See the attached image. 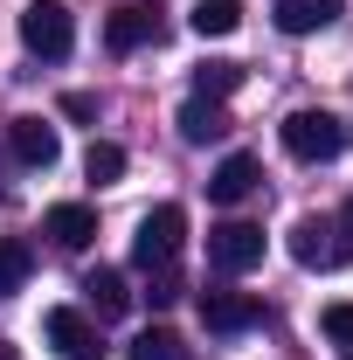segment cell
<instances>
[{
  "instance_id": "20",
  "label": "cell",
  "mask_w": 353,
  "mask_h": 360,
  "mask_svg": "<svg viewBox=\"0 0 353 360\" xmlns=\"http://www.w3.org/2000/svg\"><path fill=\"white\" fill-rule=\"evenodd\" d=\"M319 333H326V340H333V347H353V305H347V298H340V305H326V312H319Z\"/></svg>"
},
{
  "instance_id": "23",
  "label": "cell",
  "mask_w": 353,
  "mask_h": 360,
  "mask_svg": "<svg viewBox=\"0 0 353 360\" xmlns=\"http://www.w3.org/2000/svg\"><path fill=\"white\" fill-rule=\"evenodd\" d=\"M340 222H347V229H353V201H347V215H340Z\"/></svg>"
},
{
  "instance_id": "17",
  "label": "cell",
  "mask_w": 353,
  "mask_h": 360,
  "mask_svg": "<svg viewBox=\"0 0 353 360\" xmlns=\"http://www.w3.org/2000/svg\"><path fill=\"white\" fill-rule=\"evenodd\" d=\"M125 360H194V347L180 340L174 326H146V333L132 340V354H125Z\"/></svg>"
},
{
  "instance_id": "18",
  "label": "cell",
  "mask_w": 353,
  "mask_h": 360,
  "mask_svg": "<svg viewBox=\"0 0 353 360\" xmlns=\"http://www.w3.org/2000/svg\"><path fill=\"white\" fill-rule=\"evenodd\" d=\"M28 270H35L28 243H7V236H0V298H14V291L28 284Z\"/></svg>"
},
{
  "instance_id": "6",
  "label": "cell",
  "mask_w": 353,
  "mask_h": 360,
  "mask_svg": "<svg viewBox=\"0 0 353 360\" xmlns=\"http://www.w3.org/2000/svg\"><path fill=\"white\" fill-rule=\"evenodd\" d=\"M208 264H215L222 277L257 270V264H264V229H257V222H222L215 236H208Z\"/></svg>"
},
{
  "instance_id": "15",
  "label": "cell",
  "mask_w": 353,
  "mask_h": 360,
  "mask_svg": "<svg viewBox=\"0 0 353 360\" xmlns=\"http://www.w3.org/2000/svg\"><path fill=\"white\" fill-rule=\"evenodd\" d=\"M84 305H90L97 319H118L125 305H132V291H125V277H118V270H90V277H84Z\"/></svg>"
},
{
  "instance_id": "8",
  "label": "cell",
  "mask_w": 353,
  "mask_h": 360,
  "mask_svg": "<svg viewBox=\"0 0 353 360\" xmlns=\"http://www.w3.org/2000/svg\"><path fill=\"white\" fill-rule=\"evenodd\" d=\"M257 187H264V160H257V153H229L215 174H208V201H215V208H236V201H250Z\"/></svg>"
},
{
  "instance_id": "21",
  "label": "cell",
  "mask_w": 353,
  "mask_h": 360,
  "mask_svg": "<svg viewBox=\"0 0 353 360\" xmlns=\"http://www.w3.org/2000/svg\"><path fill=\"white\" fill-rule=\"evenodd\" d=\"M90 111H97V97H84V90H70V97H63V118H90Z\"/></svg>"
},
{
  "instance_id": "16",
  "label": "cell",
  "mask_w": 353,
  "mask_h": 360,
  "mask_svg": "<svg viewBox=\"0 0 353 360\" xmlns=\"http://www.w3.org/2000/svg\"><path fill=\"white\" fill-rule=\"evenodd\" d=\"M236 90H243V63H229V56H208V63H201V70H194V97H236Z\"/></svg>"
},
{
  "instance_id": "14",
  "label": "cell",
  "mask_w": 353,
  "mask_h": 360,
  "mask_svg": "<svg viewBox=\"0 0 353 360\" xmlns=\"http://www.w3.org/2000/svg\"><path fill=\"white\" fill-rule=\"evenodd\" d=\"M187 28H194L201 42L236 35V28H243V0H194V7H187Z\"/></svg>"
},
{
  "instance_id": "19",
  "label": "cell",
  "mask_w": 353,
  "mask_h": 360,
  "mask_svg": "<svg viewBox=\"0 0 353 360\" xmlns=\"http://www.w3.org/2000/svg\"><path fill=\"white\" fill-rule=\"evenodd\" d=\"M84 174L97 180V187H111V180L125 174V146H111V139H90V153H84Z\"/></svg>"
},
{
  "instance_id": "7",
  "label": "cell",
  "mask_w": 353,
  "mask_h": 360,
  "mask_svg": "<svg viewBox=\"0 0 353 360\" xmlns=\"http://www.w3.org/2000/svg\"><path fill=\"white\" fill-rule=\"evenodd\" d=\"M42 333H49V347L63 360H104V333H97V319H84L77 305H56V312L42 319Z\"/></svg>"
},
{
  "instance_id": "12",
  "label": "cell",
  "mask_w": 353,
  "mask_h": 360,
  "mask_svg": "<svg viewBox=\"0 0 353 360\" xmlns=\"http://www.w3.org/2000/svg\"><path fill=\"white\" fill-rule=\"evenodd\" d=\"M347 14V0H277V28L284 35H319Z\"/></svg>"
},
{
  "instance_id": "4",
  "label": "cell",
  "mask_w": 353,
  "mask_h": 360,
  "mask_svg": "<svg viewBox=\"0 0 353 360\" xmlns=\"http://www.w3.org/2000/svg\"><path fill=\"white\" fill-rule=\"evenodd\" d=\"M21 42H28V56H42V63H63V56L77 49L70 7H63V0H28V7H21Z\"/></svg>"
},
{
  "instance_id": "22",
  "label": "cell",
  "mask_w": 353,
  "mask_h": 360,
  "mask_svg": "<svg viewBox=\"0 0 353 360\" xmlns=\"http://www.w3.org/2000/svg\"><path fill=\"white\" fill-rule=\"evenodd\" d=\"M0 360H21V354H14V347H7V340H0Z\"/></svg>"
},
{
  "instance_id": "13",
  "label": "cell",
  "mask_w": 353,
  "mask_h": 360,
  "mask_svg": "<svg viewBox=\"0 0 353 360\" xmlns=\"http://www.w3.org/2000/svg\"><path fill=\"white\" fill-rule=\"evenodd\" d=\"M174 125H180V139H187V146H208V139H222V132H229V111H222L215 97H187Z\"/></svg>"
},
{
  "instance_id": "1",
  "label": "cell",
  "mask_w": 353,
  "mask_h": 360,
  "mask_svg": "<svg viewBox=\"0 0 353 360\" xmlns=\"http://www.w3.org/2000/svg\"><path fill=\"white\" fill-rule=\"evenodd\" d=\"M277 139H284V153H291V160L319 167V160H340L353 132H347V118H340V111H291V118L277 125Z\"/></svg>"
},
{
  "instance_id": "5",
  "label": "cell",
  "mask_w": 353,
  "mask_h": 360,
  "mask_svg": "<svg viewBox=\"0 0 353 360\" xmlns=\"http://www.w3.org/2000/svg\"><path fill=\"white\" fill-rule=\"evenodd\" d=\"M167 35V7L160 0H125V7H111V21H104V49L111 56H132V49L160 42Z\"/></svg>"
},
{
  "instance_id": "11",
  "label": "cell",
  "mask_w": 353,
  "mask_h": 360,
  "mask_svg": "<svg viewBox=\"0 0 353 360\" xmlns=\"http://www.w3.org/2000/svg\"><path fill=\"white\" fill-rule=\"evenodd\" d=\"M264 319L257 298H243V291H201V326L208 333H250Z\"/></svg>"
},
{
  "instance_id": "3",
  "label": "cell",
  "mask_w": 353,
  "mask_h": 360,
  "mask_svg": "<svg viewBox=\"0 0 353 360\" xmlns=\"http://www.w3.org/2000/svg\"><path fill=\"white\" fill-rule=\"evenodd\" d=\"M291 257L305 270H347L353 264V229L333 215H298L291 222Z\"/></svg>"
},
{
  "instance_id": "2",
  "label": "cell",
  "mask_w": 353,
  "mask_h": 360,
  "mask_svg": "<svg viewBox=\"0 0 353 360\" xmlns=\"http://www.w3.org/2000/svg\"><path fill=\"white\" fill-rule=\"evenodd\" d=\"M180 243H187V208L180 201H160L139 215V236H132V264L139 270H174Z\"/></svg>"
},
{
  "instance_id": "24",
  "label": "cell",
  "mask_w": 353,
  "mask_h": 360,
  "mask_svg": "<svg viewBox=\"0 0 353 360\" xmlns=\"http://www.w3.org/2000/svg\"><path fill=\"white\" fill-rule=\"evenodd\" d=\"M347 360H353V354H347Z\"/></svg>"
},
{
  "instance_id": "10",
  "label": "cell",
  "mask_w": 353,
  "mask_h": 360,
  "mask_svg": "<svg viewBox=\"0 0 353 360\" xmlns=\"http://www.w3.org/2000/svg\"><path fill=\"white\" fill-rule=\"evenodd\" d=\"M42 236L56 243V250H90L97 243V208H84V201H56L42 215Z\"/></svg>"
},
{
  "instance_id": "9",
  "label": "cell",
  "mask_w": 353,
  "mask_h": 360,
  "mask_svg": "<svg viewBox=\"0 0 353 360\" xmlns=\"http://www.w3.org/2000/svg\"><path fill=\"white\" fill-rule=\"evenodd\" d=\"M7 146H14V160L35 167V174H49V167L63 160V139H56L49 118H14V125H7Z\"/></svg>"
}]
</instances>
